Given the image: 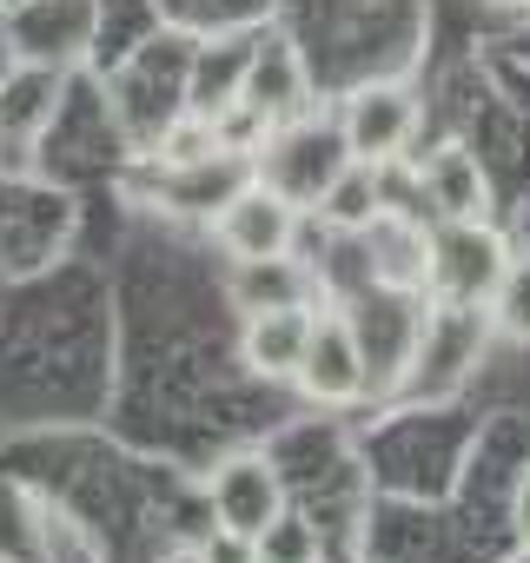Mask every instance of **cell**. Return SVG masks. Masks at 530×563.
Returning <instances> with one entry per match:
<instances>
[{
    "label": "cell",
    "mask_w": 530,
    "mask_h": 563,
    "mask_svg": "<svg viewBox=\"0 0 530 563\" xmlns=\"http://www.w3.org/2000/svg\"><path fill=\"white\" fill-rule=\"evenodd\" d=\"M159 159H166V166H212V159H225V146H219L212 120H206V113H192L186 126H173V133H166Z\"/></svg>",
    "instance_id": "5bb4252c"
},
{
    "label": "cell",
    "mask_w": 530,
    "mask_h": 563,
    "mask_svg": "<svg viewBox=\"0 0 530 563\" xmlns=\"http://www.w3.org/2000/svg\"><path fill=\"white\" fill-rule=\"evenodd\" d=\"M206 497H212V517L225 530H245V537H258L265 523L286 510V484H279V471L265 464L258 451H232L225 464H212Z\"/></svg>",
    "instance_id": "8992f818"
},
{
    "label": "cell",
    "mask_w": 530,
    "mask_h": 563,
    "mask_svg": "<svg viewBox=\"0 0 530 563\" xmlns=\"http://www.w3.org/2000/svg\"><path fill=\"white\" fill-rule=\"evenodd\" d=\"M418 192L431 199V212L444 225H484L490 219V179L464 140H438L431 153H418Z\"/></svg>",
    "instance_id": "52a82bcc"
},
{
    "label": "cell",
    "mask_w": 530,
    "mask_h": 563,
    "mask_svg": "<svg viewBox=\"0 0 530 563\" xmlns=\"http://www.w3.org/2000/svg\"><path fill=\"white\" fill-rule=\"evenodd\" d=\"M292 385H299L312 405H352V398H365L372 358H365L352 319H339V312H319V319H312V345H306V365H299Z\"/></svg>",
    "instance_id": "277c9868"
},
{
    "label": "cell",
    "mask_w": 530,
    "mask_h": 563,
    "mask_svg": "<svg viewBox=\"0 0 530 563\" xmlns=\"http://www.w3.org/2000/svg\"><path fill=\"white\" fill-rule=\"evenodd\" d=\"M411 140H418V93L398 87V80L358 87V93L345 100V113H339V146H345V159L391 166Z\"/></svg>",
    "instance_id": "7a4b0ae2"
},
{
    "label": "cell",
    "mask_w": 530,
    "mask_h": 563,
    "mask_svg": "<svg viewBox=\"0 0 530 563\" xmlns=\"http://www.w3.org/2000/svg\"><path fill=\"white\" fill-rule=\"evenodd\" d=\"M312 306H273V312H245V339H239V352H245V365L258 372V378H299V365H306V345H312Z\"/></svg>",
    "instance_id": "9c48e42d"
},
{
    "label": "cell",
    "mask_w": 530,
    "mask_h": 563,
    "mask_svg": "<svg viewBox=\"0 0 530 563\" xmlns=\"http://www.w3.org/2000/svg\"><path fill=\"white\" fill-rule=\"evenodd\" d=\"M312 563H319V556H312Z\"/></svg>",
    "instance_id": "ac0fdd59"
},
{
    "label": "cell",
    "mask_w": 530,
    "mask_h": 563,
    "mask_svg": "<svg viewBox=\"0 0 530 563\" xmlns=\"http://www.w3.org/2000/svg\"><path fill=\"white\" fill-rule=\"evenodd\" d=\"M27 67H74L100 34V0H21L0 21Z\"/></svg>",
    "instance_id": "3957f363"
},
{
    "label": "cell",
    "mask_w": 530,
    "mask_h": 563,
    "mask_svg": "<svg viewBox=\"0 0 530 563\" xmlns=\"http://www.w3.org/2000/svg\"><path fill=\"white\" fill-rule=\"evenodd\" d=\"M232 299L245 312H273V306H312V272L279 252V258H239L232 272Z\"/></svg>",
    "instance_id": "30bf717a"
},
{
    "label": "cell",
    "mask_w": 530,
    "mask_h": 563,
    "mask_svg": "<svg viewBox=\"0 0 530 563\" xmlns=\"http://www.w3.org/2000/svg\"><path fill=\"white\" fill-rule=\"evenodd\" d=\"M319 212H325V225H339V232H365V225L385 212V166L345 159V166L325 179V192H319Z\"/></svg>",
    "instance_id": "8fae6325"
},
{
    "label": "cell",
    "mask_w": 530,
    "mask_h": 563,
    "mask_svg": "<svg viewBox=\"0 0 530 563\" xmlns=\"http://www.w3.org/2000/svg\"><path fill=\"white\" fill-rule=\"evenodd\" d=\"M510 523H517V537H523V550H530V471L517 477V504H510Z\"/></svg>",
    "instance_id": "2e32d148"
},
{
    "label": "cell",
    "mask_w": 530,
    "mask_h": 563,
    "mask_svg": "<svg viewBox=\"0 0 530 563\" xmlns=\"http://www.w3.org/2000/svg\"><path fill=\"white\" fill-rule=\"evenodd\" d=\"M365 239H372V278L385 292H424L431 286V232L418 225V219H405V212H378L372 225H365Z\"/></svg>",
    "instance_id": "ba28073f"
},
{
    "label": "cell",
    "mask_w": 530,
    "mask_h": 563,
    "mask_svg": "<svg viewBox=\"0 0 530 563\" xmlns=\"http://www.w3.org/2000/svg\"><path fill=\"white\" fill-rule=\"evenodd\" d=\"M21 67H27V60H21V47H14V34H8V27H0V87H8V80H14Z\"/></svg>",
    "instance_id": "e0dca14e"
},
{
    "label": "cell",
    "mask_w": 530,
    "mask_h": 563,
    "mask_svg": "<svg viewBox=\"0 0 530 563\" xmlns=\"http://www.w3.org/2000/svg\"><path fill=\"white\" fill-rule=\"evenodd\" d=\"M312 556H319V530L292 510H279L258 530V563H312Z\"/></svg>",
    "instance_id": "4fadbf2b"
},
{
    "label": "cell",
    "mask_w": 530,
    "mask_h": 563,
    "mask_svg": "<svg viewBox=\"0 0 530 563\" xmlns=\"http://www.w3.org/2000/svg\"><path fill=\"white\" fill-rule=\"evenodd\" d=\"M199 563H258V537H245V530H212L206 543H199Z\"/></svg>",
    "instance_id": "9a60e30c"
},
{
    "label": "cell",
    "mask_w": 530,
    "mask_h": 563,
    "mask_svg": "<svg viewBox=\"0 0 530 563\" xmlns=\"http://www.w3.org/2000/svg\"><path fill=\"white\" fill-rule=\"evenodd\" d=\"M212 239L232 252V265H239V258H279V252H292V239H299V199L279 192L273 179H245V186H232V192L219 199Z\"/></svg>",
    "instance_id": "6da1fadb"
},
{
    "label": "cell",
    "mask_w": 530,
    "mask_h": 563,
    "mask_svg": "<svg viewBox=\"0 0 530 563\" xmlns=\"http://www.w3.org/2000/svg\"><path fill=\"white\" fill-rule=\"evenodd\" d=\"M510 252L490 225H444V239L431 245V292L457 299V306H490L497 292V278H504Z\"/></svg>",
    "instance_id": "5b68a950"
},
{
    "label": "cell",
    "mask_w": 530,
    "mask_h": 563,
    "mask_svg": "<svg viewBox=\"0 0 530 563\" xmlns=\"http://www.w3.org/2000/svg\"><path fill=\"white\" fill-rule=\"evenodd\" d=\"M490 319H497V332H504V339L530 345V252H517V258L504 265L497 292H490Z\"/></svg>",
    "instance_id": "7c38bea8"
}]
</instances>
